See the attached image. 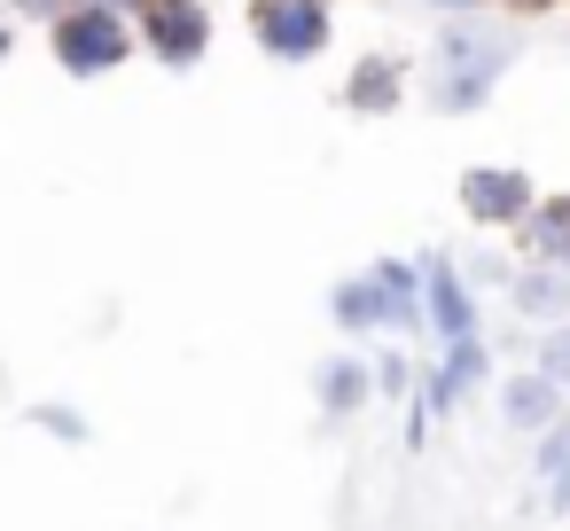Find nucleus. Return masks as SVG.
I'll use <instances>...</instances> for the list:
<instances>
[{
  "label": "nucleus",
  "instance_id": "nucleus-1",
  "mask_svg": "<svg viewBox=\"0 0 570 531\" xmlns=\"http://www.w3.org/2000/svg\"><path fill=\"white\" fill-rule=\"evenodd\" d=\"M508 63H515V40H508V32L453 17V24H445V40H438L430 102H438V110H453V118H469V110H484V102H492V87H500V71H508Z\"/></svg>",
  "mask_w": 570,
  "mask_h": 531
},
{
  "label": "nucleus",
  "instance_id": "nucleus-2",
  "mask_svg": "<svg viewBox=\"0 0 570 531\" xmlns=\"http://www.w3.org/2000/svg\"><path fill=\"white\" fill-rule=\"evenodd\" d=\"M328 321L336 328H414L422 321V274L406 258H375L367 274L328 289Z\"/></svg>",
  "mask_w": 570,
  "mask_h": 531
},
{
  "label": "nucleus",
  "instance_id": "nucleus-3",
  "mask_svg": "<svg viewBox=\"0 0 570 531\" xmlns=\"http://www.w3.org/2000/svg\"><path fill=\"white\" fill-rule=\"evenodd\" d=\"M48 32H56V63H63L71 79H110V71L134 56V24L110 17V9H95V0H71Z\"/></svg>",
  "mask_w": 570,
  "mask_h": 531
},
{
  "label": "nucleus",
  "instance_id": "nucleus-4",
  "mask_svg": "<svg viewBox=\"0 0 570 531\" xmlns=\"http://www.w3.org/2000/svg\"><path fill=\"white\" fill-rule=\"evenodd\" d=\"M250 40L274 63H313L336 40V9L328 0H250Z\"/></svg>",
  "mask_w": 570,
  "mask_h": 531
},
{
  "label": "nucleus",
  "instance_id": "nucleus-5",
  "mask_svg": "<svg viewBox=\"0 0 570 531\" xmlns=\"http://www.w3.org/2000/svg\"><path fill=\"white\" fill-rule=\"evenodd\" d=\"M453 196H461V212H469L476 227H508V235H515V227H523V212L539 204V188H531V173H523V165H469Z\"/></svg>",
  "mask_w": 570,
  "mask_h": 531
},
{
  "label": "nucleus",
  "instance_id": "nucleus-6",
  "mask_svg": "<svg viewBox=\"0 0 570 531\" xmlns=\"http://www.w3.org/2000/svg\"><path fill=\"white\" fill-rule=\"evenodd\" d=\"M141 48L165 71H188L212 48V9H204V0H149V9H141Z\"/></svg>",
  "mask_w": 570,
  "mask_h": 531
},
{
  "label": "nucleus",
  "instance_id": "nucleus-7",
  "mask_svg": "<svg viewBox=\"0 0 570 531\" xmlns=\"http://www.w3.org/2000/svg\"><path fill=\"white\" fill-rule=\"evenodd\" d=\"M414 274H422V321H430L445 344H469V336H476V289L453 274V258H438V250H430Z\"/></svg>",
  "mask_w": 570,
  "mask_h": 531
},
{
  "label": "nucleus",
  "instance_id": "nucleus-8",
  "mask_svg": "<svg viewBox=\"0 0 570 531\" xmlns=\"http://www.w3.org/2000/svg\"><path fill=\"white\" fill-rule=\"evenodd\" d=\"M500 414H508L515 437H539V430L562 422V391H554L539 367H531V375H508V383H500Z\"/></svg>",
  "mask_w": 570,
  "mask_h": 531
},
{
  "label": "nucleus",
  "instance_id": "nucleus-9",
  "mask_svg": "<svg viewBox=\"0 0 570 531\" xmlns=\"http://www.w3.org/2000/svg\"><path fill=\"white\" fill-rule=\"evenodd\" d=\"M508 297H515V313L539 321V328H562V321H570V274H562V266H515V274H508Z\"/></svg>",
  "mask_w": 570,
  "mask_h": 531
},
{
  "label": "nucleus",
  "instance_id": "nucleus-10",
  "mask_svg": "<svg viewBox=\"0 0 570 531\" xmlns=\"http://www.w3.org/2000/svg\"><path fill=\"white\" fill-rule=\"evenodd\" d=\"M399 95H406V71H399L391 56H360L352 79H344V110H352V118H391Z\"/></svg>",
  "mask_w": 570,
  "mask_h": 531
},
{
  "label": "nucleus",
  "instance_id": "nucleus-11",
  "mask_svg": "<svg viewBox=\"0 0 570 531\" xmlns=\"http://www.w3.org/2000/svg\"><path fill=\"white\" fill-rule=\"evenodd\" d=\"M313 399H321V414H328V422L360 414V406L375 399V375H367V360H352V352L321 360V367H313Z\"/></svg>",
  "mask_w": 570,
  "mask_h": 531
},
{
  "label": "nucleus",
  "instance_id": "nucleus-12",
  "mask_svg": "<svg viewBox=\"0 0 570 531\" xmlns=\"http://www.w3.org/2000/svg\"><path fill=\"white\" fill-rule=\"evenodd\" d=\"M515 243L531 250V266H570V196H539L523 212Z\"/></svg>",
  "mask_w": 570,
  "mask_h": 531
},
{
  "label": "nucleus",
  "instance_id": "nucleus-13",
  "mask_svg": "<svg viewBox=\"0 0 570 531\" xmlns=\"http://www.w3.org/2000/svg\"><path fill=\"white\" fill-rule=\"evenodd\" d=\"M476 383H484V336H469V344H445V360L430 367V414L461 406Z\"/></svg>",
  "mask_w": 570,
  "mask_h": 531
},
{
  "label": "nucleus",
  "instance_id": "nucleus-14",
  "mask_svg": "<svg viewBox=\"0 0 570 531\" xmlns=\"http://www.w3.org/2000/svg\"><path fill=\"white\" fill-rule=\"evenodd\" d=\"M24 422H32V430H48L56 445H87V437H95V422H87L79 406H63V399H40V406H32Z\"/></svg>",
  "mask_w": 570,
  "mask_h": 531
},
{
  "label": "nucleus",
  "instance_id": "nucleus-15",
  "mask_svg": "<svg viewBox=\"0 0 570 531\" xmlns=\"http://www.w3.org/2000/svg\"><path fill=\"white\" fill-rule=\"evenodd\" d=\"M367 375H375V399H406V391H414V375H422V367H414V360H406V352H383V360H375V367H367Z\"/></svg>",
  "mask_w": 570,
  "mask_h": 531
},
{
  "label": "nucleus",
  "instance_id": "nucleus-16",
  "mask_svg": "<svg viewBox=\"0 0 570 531\" xmlns=\"http://www.w3.org/2000/svg\"><path fill=\"white\" fill-rule=\"evenodd\" d=\"M539 375H547L554 391H570V321L547 328V344H539Z\"/></svg>",
  "mask_w": 570,
  "mask_h": 531
},
{
  "label": "nucleus",
  "instance_id": "nucleus-17",
  "mask_svg": "<svg viewBox=\"0 0 570 531\" xmlns=\"http://www.w3.org/2000/svg\"><path fill=\"white\" fill-rule=\"evenodd\" d=\"M562 469H570V422L539 430V476H562Z\"/></svg>",
  "mask_w": 570,
  "mask_h": 531
},
{
  "label": "nucleus",
  "instance_id": "nucleus-18",
  "mask_svg": "<svg viewBox=\"0 0 570 531\" xmlns=\"http://www.w3.org/2000/svg\"><path fill=\"white\" fill-rule=\"evenodd\" d=\"M71 9V0H17V17H32V24H56Z\"/></svg>",
  "mask_w": 570,
  "mask_h": 531
},
{
  "label": "nucleus",
  "instance_id": "nucleus-19",
  "mask_svg": "<svg viewBox=\"0 0 570 531\" xmlns=\"http://www.w3.org/2000/svg\"><path fill=\"white\" fill-rule=\"evenodd\" d=\"M461 282H469V289H476V282H508V266H500V258H476V266H469Z\"/></svg>",
  "mask_w": 570,
  "mask_h": 531
},
{
  "label": "nucleus",
  "instance_id": "nucleus-20",
  "mask_svg": "<svg viewBox=\"0 0 570 531\" xmlns=\"http://www.w3.org/2000/svg\"><path fill=\"white\" fill-rule=\"evenodd\" d=\"M547 508H554V515H570V469H562V476L547 484Z\"/></svg>",
  "mask_w": 570,
  "mask_h": 531
},
{
  "label": "nucleus",
  "instance_id": "nucleus-21",
  "mask_svg": "<svg viewBox=\"0 0 570 531\" xmlns=\"http://www.w3.org/2000/svg\"><path fill=\"white\" fill-rule=\"evenodd\" d=\"M430 9H438V17H476L484 0H430Z\"/></svg>",
  "mask_w": 570,
  "mask_h": 531
},
{
  "label": "nucleus",
  "instance_id": "nucleus-22",
  "mask_svg": "<svg viewBox=\"0 0 570 531\" xmlns=\"http://www.w3.org/2000/svg\"><path fill=\"white\" fill-rule=\"evenodd\" d=\"M500 9H515V17H539V9H562V0H500Z\"/></svg>",
  "mask_w": 570,
  "mask_h": 531
},
{
  "label": "nucleus",
  "instance_id": "nucleus-23",
  "mask_svg": "<svg viewBox=\"0 0 570 531\" xmlns=\"http://www.w3.org/2000/svg\"><path fill=\"white\" fill-rule=\"evenodd\" d=\"M95 9H110V17H141L149 0H95Z\"/></svg>",
  "mask_w": 570,
  "mask_h": 531
},
{
  "label": "nucleus",
  "instance_id": "nucleus-24",
  "mask_svg": "<svg viewBox=\"0 0 570 531\" xmlns=\"http://www.w3.org/2000/svg\"><path fill=\"white\" fill-rule=\"evenodd\" d=\"M9 48H17V32H9V24H0V63H9Z\"/></svg>",
  "mask_w": 570,
  "mask_h": 531
},
{
  "label": "nucleus",
  "instance_id": "nucleus-25",
  "mask_svg": "<svg viewBox=\"0 0 570 531\" xmlns=\"http://www.w3.org/2000/svg\"><path fill=\"white\" fill-rule=\"evenodd\" d=\"M562 9H570V0H562Z\"/></svg>",
  "mask_w": 570,
  "mask_h": 531
}]
</instances>
